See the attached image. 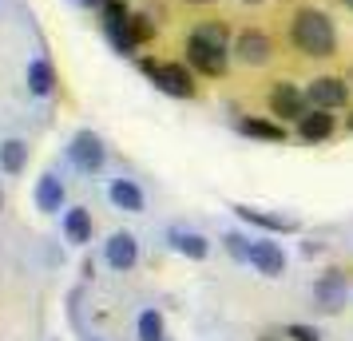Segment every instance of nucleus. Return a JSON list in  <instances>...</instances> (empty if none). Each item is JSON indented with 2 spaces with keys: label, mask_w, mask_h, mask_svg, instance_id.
<instances>
[{
  "label": "nucleus",
  "mask_w": 353,
  "mask_h": 341,
  "mask_svg": "<svg viewBox=\"0 0 353 341\" xmlns=\"http://www.w3.org/2000/svg\"><path fill=\"white\" fill-rule=\"evenodd\" d=\"M99 12H103V24H119V20L131 17V8L123 4V0H103V4H99Z\"/></svg>",
  "instance_id": "obj_23"
},
{
  "label": "nucleus",
  "mask_w": 353,
  "mask_h": 341,
  "mask_svg": "<svg viewBox=\"0 0 353 341\" xmlns=\"http://www.w3.org/2000/svg\"><path fill=\"white\" fill-rule=\"evenodd\" d=\"M246 262H250L262 278H282L286 274V250H282L278 242H250Z\"/></svg>",
  "instance_id": "obj_8"
},
{
  "label": "nucleus",
  "mask_w": 353,
  "mask_h": 341,
  "mask_svg": "<svg viewBox=\"0 0 353 341\" xmlns=\"http://www.w3.org/2000/svg\"><path fill=\"white\" fill-rule=\"evenodd\" d=\"M230 56H234L239 64H246V68H262V64H270L274 40L262 32V28H246V32L234 36V44H230Z\"/></svg>",
  "instance_id": "obj_4"
},
{
  "label": "nucleus",
  "mask_w": 353,
  "mask_h": 341,
  "mask_svg": "<svg viewBox=\"0 0 353 341\" xmlns=\"http://www.w3.org/2000/svg\"><path fill=\"white\" fill-rule=\"evenodd\" d=\"M68 155H72V163L80 167L83 175H96L99 167H103V159H108L103 139H99L96 131H80V135L72 139V147H68Z\"/></svg>",
  "instance_id": "obj_7"
},
{
  "label": "nucleus",
  "mask_w": 353,
  "mask_h": 341,
  "mask_svg": "<svg viewBox=\"0 0 353 341\" xmlns=\"http://www.w3.org/2000/svg\"><path fill=\"white\" fill-rule=\"evenodd\" d=\"M28 167V143L24 139H4L0 143V171L4 175H20Z\"/></svg>",
  "instance_id": "obj_18"
},
{
  "label": "nucleus",
  "mask_w": 353,
  "mask_h": 341,
  "mask_svg": "<svg viewBox=\"0 0 353 341\" xmlns=\"http://www.w3.org/2000/svg\"><path fill=\"white\" fill-rule=\"evenodd\" d=\"M230 211L239 214L242 223H250V227H262V230H270V234H294L298 230V218H282V214H266V211H258V207H230Z\"/></svg>",
  "instance_id": "obj_11"
},
{
  "label": "nucleus",
  "mask_w": 353,
  "mask_h": 341,
  "mask_svg": "<svg viewBox=\"0 0 353 341\" xmlns=\"http://www.w3.org/2000/svg\"><path fill=\"white\" fill-rule=\"evenodd\" d=\"M239 131L250 135V139H262V143H286V127H282V123H270V119L246 115V119H239Z\"/></svg>",
  "instance_id": "obj_16"
},
{
  "label": "nucleus",
  "mask_w": 353,
  "mask_h": 341,
  "mask_svg": "<svg viewBox=\"0 0 353 341\" xmlns=\"http://www.w3.org/2000/svg\"><path fill=\"white\" fill-rule=\"evenodd\" d=\"M103 254H108V266H112V270L128 274V270H135V262H139V242H135V234L119 230V234H112V238H108Z\"/></svg>",
  "instance_id": "obj_9"
},
{
  "label": "nucleus",
  "mask_w": 353,
  "mask_h": 341,
  "mask_svg": "<svg viewBox=\"0 0 353 341\" xmlns=\"http://www.w3.org/2000/svg\"><path fill=\"white\" fill-rule=\"evenodd\" d=\"M167 242H171L175 254H183V258H191V262H203L210 254L207 238H203L199 230H187V227H171V230H167Z\"/></svg>",
  "instance_id": "obj_10"
},
{
  "label": "nucleus",
  "mask_w": 353,
  "mask_h": 341,
  "mask_svg": "<svg viewBox=\"0 0 353 341\" xmlns=\"http://www.w3.org/2000/svg\"><path fill=\"white\" fill-rule=\"evenodd\" d=\"M80 4H88V8H92V4H96V8H99V4H103V0H80Z\"/></svg>",
  "instance_id": "obj_27"
},
{
  "label": "nucleus",
  "mask_w": 353,
  "mask_h": 341,
  "mask_svg": "<svg viewBox=\"0 0 353 341\" xmlns=\"http://www.w3.org/2000/svg\"><path fill=\"white\" fill-rule=\"evenodd\" d=\"M135 338L139 341H163L167 338V333H163L159 309H143V313H139V322H135Z\"/></svg>",
  "instance_id": "obj_20"
},
{
  "label": "nucleus",
  "mask_w": 353,
  "mask_h": 341,
  "mask_svg": "<svg viewBox=\"0 0 353 341\" xmlns=\"http://www.w3.org/2000/svg\"><path fill=\"white\" fill-rule=\"evenodd\" d=\"M103 32H108V40L115 44V52H135L139 48V40L131 36L128 20H119V24H103Z\"/></svg>",
  "instance_id": "obj_22"
},
{
  "label": "nucleus",
  "mask_w": 353,
  "mask_h": 341,
  "mask_svg": "<svg viewBox=\"0 0 353 341\" xmlns=\"http://www.w3.org/2000/svg\"><path fill=\"white\" fill-rule=\"evenodd\" d=\"M290 40L302 56H314V60H330L337 52V28L321 8H298L290 20Z\"/></svg>",
  "instance_id": "obj_1"
},
{
  "label": "nucleus",
  "mask_w": 353,
  "mask_h": 341,
  "mask_svg": "<svg viewBox=\"0 0 353 341\" xmlns=\"http://www.w3.org/2000/svg\"><path fill=\"white\" fill-rule=\"evenodd\" d=\"M187 64L199 72V76H223L226 64H230V48L223 44H210V40H199V36H187Z\"/></svg>",
  "instance_id": "obj_3"
},
{
  "label": "nucleus",
  "mask_w": 353,
  "mask_h": 341,
  "mask_svg": "<svg viewBox=\"0 0 353 341\" xmlns=\"http://www.w3.org/2000/svg\"><path fill=\"white\" fill-rule=\"evenodd\" d=\"M345 290H350L345 274H341V270H330V274L314 286V298L321 302V309H330V313H334V309L345 306Z\"/></svg>",
  "instance_id": "obj_12"
},
{
  "label": "nucleus",
  "mask_w": 353,
  "mask_h": 341,
  "mask_svg": "<svg viewBox=\"0 0 353 341\" xmlns=\"http://www.w3.org/2000/svg\"><path fill=\"white\" fill-rule=\"evenodd\" d=\"M52 87H56V72H52V64L48 60H32L28 64V92L32 96H52Z\"/></svg>",
  "instance_id": "obj_19"
},
{
  "label": "nucleus",
  "mask_w": 353,
  "mask_h": 341,
  "mask_svg": "<svg viewBox=\"0 0 353 341\" xmlns=\"http://www.w3.org/2000/svg\"><path fill=\"white\" fill-rule=\"evenodd\" d=\"M226 246H230V254H234V258L246 262V250H250V242H246L242 234H226Z\"/></svg>",
  "instance_id": "obj_26"
},
{
  "label": "nucleus",
  "mask_w": 353,
  "mask_h": 341,
  "mask_svg": "<svg viewBox=\"0 0 353 341\" xmlns=\"http://www.w3.org/2000/svg\"><path fill=\"white\" fill-rule=\"evenodd\" d=\"M286 338L290 341H321V333L314 325H286Z\"/></svg>",
  "instance_id": "obj_25"
},
{
  "label": "nucleus",
  "mask_w": 353,
  "mask_h": 341,
  "mask_svg": "<svg viewBox=\"0 0 353 341\" xmlns=\"http://www.w3.org/2000/svg\"><path fill=\"white\" fill-rule=\"evenodd\" d=\"M128 28H131V36H135L139 44H147V40L155 36V28H151V20L147 17H128Z\"/></svg>",
  "instance_id": "obj_24"
},
{
  "label": "nucleus",
  "mask_w": 353,
  "mask_h": 341,
  "mask_svg": "<svg viewBox=\"0 0 353 341\" xmlns=\"http://www.w3.org/2000/svg\"><path fill=\"white\" fill-rule=\"evenodd\" d=\"M0 207H4V195H0Z\"/></svg>",
  "instance_id": "obj_31"
},
{
  "label": "nucleus",
  "mask_w": 353,
  "mask_h": 341,
  "mask_svg": "<svg viewBox=\"0 0 353 341\" xmlns=\"http://www.w3.org/2000/svg\"><path fill=\"white\" fill-rule=\"evenodd\" d=\"M139 72L159 87L163 96H171V99H191L194 96V76H191L187 64H167V60L143 56V60H139Z\"/></svg>",
  "instance_id": "obj_2"
},
{
  "label": "nucleus",
  "mask_w": 353,
  "mask_h": 341,
  "mask_svg": "<svg viewBox=\"0 0 353 341\" xmlns=\"http://www.w3.org/2000/svg\"><path fill=\"white\" fill-rule=\"evenodd\" d=\"M305 112H310V99H305V92L298 87V83L282 80V83H274V87H270V115H278L282 123H286V119L298 123Z\"/></svg>",
  "instance_id": "obj_5"
},
{
  "label": "nucleus",
  "mask_w": 353,
  "mask_h": 341,
  "mask_svg": "<svg viewBox=\"0 0 353 341\" xmlns=\"http://www.w3.org/2000/svg\"><path fill=\"white\" fill-rule=\"evenodd\" d=\"M36 207L44 214H56L60 207H64V183H60V175H44V179L36 183Z\"/></svg>",
  "instance_id": "obj_15"
},
{
  "label": "nucleus",
  "mask_w": 353,
  "mask_h": 341,
  "mask_svg": "<svg viewBox=\"0 0 353 341\" xmlns=\"http://www.w3.org/2000/svg\"><path fill=\"white\" fill-rule=\"evenodd\" d=\"M108 198L128 214H143V207H147V195L139 191V183H131V179H115L108 187Z\"/></svg>",
  "instance_id": "obj_14"
},
{
  "label": "nucleus",
  "mask_w": 353,
  "mask_h": 341,
  "mask_svg": "<svg viewBox=\"0 0 353 341\" xmlns=\"http://www.w3.org/2000/svg\"><path fill=\"white\" fill-rule=\"evenodd\" d=\"M337 4H345V8H353V0H337Z\"/></svg>",
  "instance_id": "obj_29"
},
{
  "label": "nucleus",
  "mask_w": 353,
  "mask_h": 341,
  "mask_svg": "<svg viewBox=\"0 0 353 341\" xmlns=\"http://www.w3.org/2000/svg\"><path fill=\"white\" fill-rule=\"evenodd\" d=\"M191 36H199V40H210V44H223V48H230L234 40H230V28H226L223 20H207V24H194Z\"/></svg>",
  "instance_id": "obj_21"
},
{
  "label": "nucleus",
  "mask_w": 353,
  "mask_h": 341,
  "mask_svg": "<svg viewBox=\"0 0 353 341\" xmlns=\"http://www.w3.org/2000/svg\"><path fill=\"white\" fill-rule=\"evenodd\" d=\"M350 127H353V115H350Z\"/></svg>",
  "instance_id": "obj_32"
},
{
  "label": "nucleus",
  "mask_w": 353,
  "mask_h": 341,
  "mask_svg": "<svg viewBox=\"0 0 353 341\" xmlns=\"http://www.w3.org/2000/svg\"><path fill=\"white\" fill-rule=\"evenodd\" d=\"M64 234L72 246H88L92 242V214L83 211V207H72L64 211Z\"/></svg>",
  "instance_id": "obj_17"
},
{
  "label": "nucleus",
  "mask_w": 353,
  "mask_h": 341,
  "mask_svg": "<svg viewBox=\"0 0 353 341\" xmlns=\"http://www.w3.org/2000/svg\"><path fill=\"white\" fill-rule=\"evenodd\" d=\"M305 99H310V107H325V112L345 107L350 103V83L341 80V76H318L305 87Z\"/></svg>",
  "instance_id": "obj_6"
},
{
  "label": "nucleus",
  "mask_w": 353,
  "mask_h": 341,
  "mask_svg": "<svg viewBox=\"0 0 353 341\" xmlns=\"http://www.w3.org/2000/svg\"><path fill=\"white\" fill-rule=\"evenodd\" d=\"M242 4H262V0H242Z\"/></svg>",
  "instance_id": "obj_30"
},
{
  "label": "nucleus",
  "mask_w": 353,
  "mask_h": 341,
  "mask_svg": "<svg viewBox=\"0 0 353 341\" xmlns=\"http://www.w3.org/2000/svg\"><path fill=\"white\" fill-rule=\"evenodd\" d=\"M298 135H302L305 143H321V139H330V135H334V115L325 112V107H310V112L298 119Z\"/></svg>",
  "instance_id": "obj_13"
},
{
  "label": "nucleus",
  "mask_w": 353,
  "mask_h": 341,
  "mask_svg": "<svg viewBox=\"0 0 353 341\" xmlns=\"http://www.w3.org/2000/svg\"><path fill=\"white\" fill-rule=\"evenodd\" d=\"M187 4H214V0H187Z\"/></svg>",
  "instance_id": "obj_28"
}]
</instances>
